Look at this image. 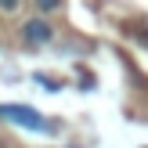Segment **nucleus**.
<instances>
[{"label":"nucleus","instance_id":"nucleus-1","mask_svg":"<svg viewBox=\"0 0 148 148\" xmlns=\"http://www.w3.org/2000/svg\"><path fill=\"white\" fill-rule=\"evenodd\" d=\"M0 116L11 119L14 127H25V130H51V123L36 108H25V105H0Z\"/></svg>","mask_w":148,"mask_h":148},{"label":"nucleus","instance_id":"nucleus-2","mask_svg":"<svg viewBox=\"0 0 148 148\" xmlns=\"http://www.w3.org/2000/svg\"><path fill=\"white\" fill-rule=\"evenodd\" d=\"M22 40L33 43V47L51 43V40H54V25H51V22H43V18H29L25 25H22Z\"/></svg>","mask_w":148,"mask_h":148},{"label":"nucleus","instance_id":"nucleus-5","mask_svg":"<svg viewBox=\"0 0 148 148\" xmlns=\"http://www.w3.org/2000/svg\"><path fill=\"white\" fill-rule=\"evenodd\" d=\"M22 0H0V14H14Z\"/></svg>","mask_w":148,"mask_h":148},{"label":"nucleus","instance_id":"nucleus-3","mask_svg":"<svg viewBox=\"0 0 148 148\" xmlns=\"http://www.w3.org/2000/svg\"><path fill=\"white\" fill-rule=\"evenodd\" d=\"M127 33H130V40H137L141 47H148V18H137L134 25H127Z\"/></svg>","mask_w":148,"mask_h":148},{"label":"nucleus","instance_id":"nucleus-4","mask_svg":"<svg viewBox=\"0 0 148 148\" xmlns=\"http://www.w3.org/2000/svg\"><path fill=\"white\" fill-rule=\"evenodd\" d=\"M62 4H65V0H33V7L40 11V18H43V14H51V11H58Z\"/></svg>","mask_w":148,"mask_h":148}]
</instances>
